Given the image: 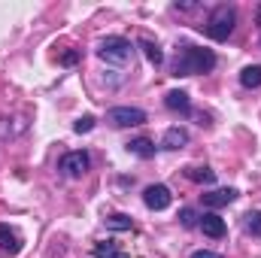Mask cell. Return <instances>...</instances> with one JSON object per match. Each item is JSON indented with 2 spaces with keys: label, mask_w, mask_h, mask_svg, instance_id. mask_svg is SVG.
Listing matches in <instances>:
<instances>
[{
  "label": "cell",
  "mask_w": 261,
  "mask_h": 258,
  "mask_svg": "<svg viewBox=\"0 0 261 258\" xmlns=\"http://www.w3.org/2000/svg\"><path fill=\"white\" fill-rule=\"evenodd\" d=\"M186 176L197 186H213L216 183V170H210V167H186Z\"/></svg>",
  "instance_id": "obj_13"
},
{
  "label": "cell",
  "mask_w": 261,
  "mask_h": 258,
  "mask_svg": "<svg viewBox=\"0 0 261 258\" xmlns=\"http://www.w3.org/2000/svg\"><path fill=\"white\" fill-rule=\"evenodd\" d=\"M140 49H143V52H146V58H149V64H161V61H164V52H161V49H158V43H152V40H140Z\"/></svg>",
  "instance_id": "obj_16"
},
{
  "label": "cell",
  "mask_w": 261,
  "mask_h": 258,
  "mask_svg": "<svg viewBox=\"0 0 261 258\" xmlns=\"http://www.w3.org/2000/svg\"><path fill=\"white\" fill-rule=\"evenodd\" d=\"M189 143V131L186 128H167L164 137H161V146L164 149H182Z\"/></svg>",
  "instance_id": "obj_11"
},
{
  "label": "cell",
  "mask_w": 261,
  "mask_h": 258,
  "mask_svg": "<svg viewBox=\"0 0 261 258\" xmlns=\"http://www.w3.org/2000/svg\"><path fill=\"white\" fill-rule=\"evenodd\" d=\"M170 200H173V194H170L167 186H149V189L143 192V203H146L149 210H155V213L167 210V207H170Z\"/></svg>",
  "instance_id": "obj_5"
},
{
  "label": "cell",
  "mask_w": 261,
  "mask_h": 258,
  "mask_svg": "<svg viewBox=\"0 0 261 258\" xmlns=\"http://www.w3.org/2000/svg\"><path fill=\"white\" fill-rule=\"evenodd\" d=\"M107 122L116 125V128H137V125L146 122V113L137 110V107H113L107 113Z\"/></svg>",
  "instance_id": "obj_4"
},
{
  "label": "cell",
  "mask_w": 261,
  "mask_h": 258,
  "mask_svg": "<svg viewBox=\"0 0 261 258\" xmlns=\"http://www.w3.org/2000/svg\"><path fill=\"white\" fill-rule=\"evenodd\" d=\"M164 107H167L170 113H192V104H189V94H186V91H167Z\"/></svg>",
  "instance_id": "obj_10"
},
{
  "label": "cell",
  "mask_w": 261,
  "mask_h": 258,
  "mask_svg": "<svg viewBox=\"0 0 261 258\" xmlns=\"http://www.w3.org/2000/svg\"><path fill=\"white\" fill-rule=\"evenodd\" d=\"M94 258H128L116 243H97L94 246Z\"/></svg>",
  "instance_id": "obj_18"
},
{
  "label": "cell",
  "mask_w": 261,
  "mask_h": 258,
  "mask_svg": "<svg viewBox=\"0 0 261 258\" xmlns=\"http://www.w3.org/2000/svg\"><path fill=\"white\" fill-rule=\"evenodd\" d=\"M197 228H200L206 237H213V240L225 237V219H219L216 213H203V216H200V222H197Z\"/></svg>",
  "instance_id": "obj_7"
},
{
  "label": "cell",
  "mask_w": 261,
  "mask_h": 258,
  "mask_svg": "<svg viewBox=\"0 0 261 258\" xmlns=\"http://www.w3.org/2000/svg\"><path fill=\"white\" fill-rule=\"evenodd\" d=\"M88 155L85 152H67L64 158H61V170H64V176H70V179H79L85 170H88Z\"/></svg>",
  "instance_id": "obj_6"
},
{
  "label": "cell",
  "mask_w": 261,
  "mask_h": 258,
  "mask_svg": "<svg viewBox=\"0 0 261 258\" xmlns=\"http://www.w3.org/2000/svg\"><path fill=\"white\" fill-rule=\"evenodd\" d=\"M97 55L107 64H130L134 61V46H130L125 37H107V40H100Z\"/></svg>",
  "instance_id": "obj_3"
},
{
  "label": "cell",
  "mask_w": 261,
  "mask_h": 258,
  "mask_svg": "<svg viewBox=\"0 0 261 258\" xmlns=\"http://www.w3.org/2000/svg\"><path fill=\"white\" fill-rule=\"evenodd\" d=\"M192 258H222L219 252H206V249H197V252H192Z\"/></svg>",
  "instance_id": "obj_21"
},
{
  "label": "cell",
  "mask_w": 261,
  "mask_h": 258,
  "mask_svg": "<svg viewBox=\"0 0 261 258\" xmlns=\"http://www.w3.org/2000/svg\"><path fill=\"white\" fill-rule=\"evenodd\" d=\"M103 222H107L110 231H130V228H134L130 216H125V213H113V216H107Z\"/></svg>",
  "instance_id": "obj_15"
},
{
  "label": "cell",
  "mask_w": 261,
  "mask_h": 258,
  "mask_svg": "<svg viewBox=\"0 0 261 258\" xmlns=\"http://www.w3.org/2000/svg\"><path fill=\"white\" fill-rule=\"evenodd\" d=\"M179 222H182V228H197V222H200V216H197L195 210H189V207H186V210L179 213Z\"/></svg>",
  "instance_id": "obj_19"
},
{
  "label": "cell",
  "mask_w": 261,
  "mask_h": 258,
  "mask_svg": "<svg viewBox=\"0 0 261 258\" xmlns=\"http://www.w3.org/2000/svg\"><path fill=\"white\" fill-rule=\"evenodd\" d=\"M243 228H246V234L261 237V210H252V213L243 216Z\"/></svg>",
  "instance_id": "obj_17"
},
{
  "label": "cell",
  "mask_w": 261,
  "mask_h": 258,
  "mask_svg": "<svg viewBox=\"0 0 261 258\" xmlns=\"http://www.w3.org/2000/svg\"><path fill=\"white\" fill-rule=\"evenodd\" d=\"M234 24H237V12H234V6L222 3V6H216V9L210 12V18H206L203 31H206V37H210V40H216V43H225V40L231 37Z\"/></svg>",
  "instance_id": "obj_2"
},
{
  "label": "cell",
  "mask_w": 261,
  "mask_h": 258,
  "mask_svg": "<svg viewBox=\"0 0 261 258\" xmlns=\"http://www.w3.org/2000/svg\"><path fill=\"white\" fill-rule=\"evenodd\" d=\"M128 152L130 155H137V158H152V155H155V143L146 140V137H137V140H130L128 143Z\"/></svg>",
  "instance_id": "obj_12"
},
{
  "label": "cell",
  "mask_w": 261,
  "mask_h": 258,
  "mask_svg": "<svg viewBox=\"0 0 261 258\" xmlns=\"http://www.w3.org/2000/svg\"><path fill=\"white\" fill-rule=\"evenodd\" d=\"M234 200H237V189H216V192L203 194V203H206V207H213V210L228 207V203H234Z\"/></svg>",
  "instance_id": "obj_9"
},
{
  "label": "cell",
  "mask_w": 261,
  "mask_h": 258,
  "mask_svg": "<svg viewBox=\"0 0 261 258\" xmlns=\"http://www.w3.org/2000/svg\"><path fill=\"white\" fill-rule=\"evenodd\" d=\"M216 67V55L200 46H182L173 58V76H195V73H210Z\"/></svg>",
  "instance_id": "obj_1"
},
{
  "label": "cell",
  "mask_w": 261,
  "mask_h": 258,
  "mask_svg": "<svg viewBox=\"0 0 261 258\" xmlns=\"http://www.w3.org/2000/svg\"><path fill=\"white\" fill-rule=\"evenodd\" d=\"M0 249H3V252H9V255L21 252V237H18V231H15V228L0 225Z\"/></svg>",
  "instance_id": "obj_8"
},
{
  "label": "cell",
  "mask_w": 261,
  "mask_h": 258,
  "mask_svg": "<svg viewBox=\"0 0 261 258\" xmlns=\"http://www.w3.org/2000/svg\"><path fill=\"white\" fill-rule=\"evenodd\" d=\"M76 58H79V55H76V52H67L64 58H61V61H64V64H76Z\"/></svg>",
  "instance_id": "obj_22"
},
{
  "label": "cell",
  "mask_w": 261,
  "mask_h": 258,
  "mask_svg": "<svg viewBox=\"0 0 261 258\" xmlns=\"http://www.w3.org/2000/svg\"><path fill=\"white\" fill-rule=\"evenodd\" d=\"M240 85L243 88H258L261 85V67L258 64H249L240 70Z\"/></svg>",
  "instance_id": "obj_14"
},
{
  "label": "cell",
  "mask_w": 261,
  "mask_h": 258,
  "mask_svg": "<svg viewBox=\"0 0 261 258\" xmlns=\"http://www.w3.org/2000/svg\"><path fill=\"white\" fill-rule=\"evenodd\" d=\"M91 128H94V119H91V116H82V119H76V125H73L76 134H88Z\"/></svg>",
  "instance_id": "obj_20"
}]
</instances>
